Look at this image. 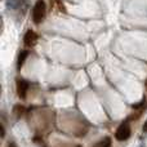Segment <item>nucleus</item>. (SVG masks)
<instances>
[{"mask_svg": "<svg viewBox=\"0 0 147 147\" xmlns=\"http://www.w3.org/2000/svg\"><path fill=\"white\" fill-rule=\"evenodd\" d=\"M5 136V129H4V127L1 125V137H4Z\"/></svg>", "mask_w": 147, "mask_h": 147, "instance_id": "9d476101", "label": "nucleus"}, {"mask_svg": "<svg viewBox=\"0 0 147 147\" xmlns=\"http://www.w3.org/2000/svg\"><path fill=\"white\" fill-rule=\"evenodd\" d=\"M28 92V83L25 80V79H17V93L18 96L21 97L22 99H26V96H27Z\"/></svg>", "mask_w": 147, "mask_h": 147, "instance_id": "7ed1b4c3", "label": "nucleus"}, {"mask_svg": "<svg viewBox=\"0 0 147 147\" xmlns=\"http://www.w3.org/2000/svg\"><path fill=\"white\" fill-rule=\"evenodd\" d=\"M129 137H130L129 123H123V124H120L119 128L116 129V133H115V138L121 142V141H127Z\"/></svg>", "mask_w": 147, "mask_h": 147, "instance_id": "f03ea898", "label": "nucleus"}, {"mask_svg": "<svg viewBox=\"0 0 147 147\" xmlns=\"http://www.w3.org/2000/svg\"><path fill=\"white\" fill-rule=\"evenodd\" d=\"M28 57V51H22L20 54H18V61H17V67L18 70H21V67H22L23 62L26 61V58Z\"/></svg>", "mask_w": 147, "mask_h": 147, "instance_id": "39448f33", "label": "nucleus"}, {"mask_svg": "<svg viewBox=\"0 0 147 147\" xmlns=\"http://www.w3.org/2000/svg\"><path fill=\"white\" fill-rule=\"evenodd\" d=\"M76 147H81V146H76Z\"/></svg>", "mask_w": 147, "mask_h": 147, "instance_id": "ddd939ff", "label": "nucleus"}, {"mask_svg": "<svg viewBox=\"0 0 147 147\" xmlns=\"http://www.w3.org/2000/svg\"><path fill=\"white\" fill-rule=\"evenodd\" d=\"M36 43H38V34L34 32L32 30H28L27 32H26L25 38H23V44H25L27 48H32Z\"/></svg>", "mask_w": 147, "mask_h": 147, "instance_id": "20e7f679", "label": "nucleus"}, {"mask_svg": "<svg viewBox=\"0 0 147 147\" xmlns=\"http://www.w3.org/2000/svg\"><path fill=\"white\" fill-rule=\"evenodd\" d=\"M8 147H17V145H16V142H9Z\"/></svg>", "mask_w": 147, "mask_h": 147, "instance_id": "1a4fd4ad", "label": "nucleus"}, {"mask_svg": "<svg viewBox=\"0 0 147 147\" xmlns=\"http://www.w3.org/2000/svg\"><path fill=\"white\" fill-rule=\"evenodd\" d=\"M92 147H111V138L105 137L103 140H101V141H98L97 143H94Z\"/></svg>", "mask_w": 147, "mask_h": 147, "instance_id": "423d86ee", "label": "nucleus"}, {"mask_svg": "<svg viewBox=\"0 0 147 147\" xmlns=\"http://www.w3.org/2000/svg\"><path fill=\"white\" fill-rule=\"evenodd\" d=\"M143 130H145V132H147V121H146V124L143 125Z\"/></svg>", "mask_w": 147, "mask_h": 147, "instance_id": "9b49d317", "label": "nucleus"}, {"mask_svg": "<svg viewBox=\"0 0 147 147\" xmlns=\"http://www.w3.org/2000/svg\"><path fill=\"white\" fill-rule=\"evenodd\" d=\"M146 88H147V79H146Z\"/></svg>", "mask_w": 147, "mask_h": 147, "instance_id": "f8f14e48", "label": "nucleus"}, {"mask_svg": "<svg viewBox=\"0 0 147 147\" xmlns=\"http://www.w3.org/2000/svg\"><path fill=\"white\" fill-rule=\"evenodd\" d=\"M23 3V0H8V8H20V5Z\"/></svg>", "mask_w": 147, "mask_h": 147, "instance_id": "6e6552de", "label": "nucleus"}, {"mask_svg": "<svg viewBox=\"0 0 147 147\" xmlns=\"http://www.w3.org/2000/svg\"><path fill=\"white\" fill-rule=\"evenodd\" d=\"M13 112H14V115L17 117H21L25 114V107H23L22 105H16L14 109H13Z\"/></svg>", "mask_w": 147, "mask_h": 147, "instance_id": "0eeeda50", "label": "nucleus"}, {"mask_svg": "<svg viewBox=\"0 0 147 147\" xmlns=\"http://www.w3.org/2000/svg\"><path fill=\"white\" fill-rule=\"evenodd\" d=\"M47 14V5L44 3V0H38L34 5V9H32V21L35 23H41L45 18Z\"/></svg>", "mask_w": 147, "mask_h": 147, "instance_id": "f257e3e1", "label": "nucleus"}]
</instances>
